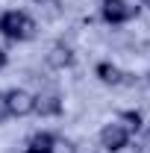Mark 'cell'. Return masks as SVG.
I'll use <instances>...</instances> for the list:
<instances>
[{"label":"cell","mask_w":150,"mask_h":153,"mask_svg":"<svg viewBox=\"0 0 150 153\" xmlns=\"http://www.w3.org/2000/svg\"><path fill=\"white\" fill-rule=\"evenodd\" d=\"M36 30L38 24L21 9H9L0 15V36L9 41H30V38H36Z\"/></svg>","instance_id":"6da1fadb"},{"label":"cell","mask_w":150,"mask_h":153,"mask_svg":"<svg viewBox=\"0 0 150 153\" xmlns=\"http://www.w3.org/2000/svg\"><path fill=\"white\" fill-rule=\"evenodd\" d=\"M100 15L106 24H127L138 15V6H132L127 0H103L100 3Z\"/></svg>","instance_id":"7a4b0ae2"},{"label":"cell","mask_w":150,"mask_h":153,"mask_svg":"<svg viewBox=\"0 0 150 153\" xmlns=\"http://www.w3.org/2000/svg\"><path fill=\"white\" fill-rule=\"evenodd\" d=\"M6 106H9V115L27 118V115L36 112V94H30L27 88H9L6 91Z\"/></svg>","instance_id":"3957f363"},{"label":"cell","mask_w":150,"mask_h":153,"mask_svg":"<svg viewBox=\"0 0 150 153\" xmlns=\"http://www.w3.org/2000/svg\"><path fill=\"white\" fill-rule=\"evenodd\" d=\"M127 141H130V133H127L118 121H109V124L100 130V144H103L109 153L124 150V147H127Z\"/></svg>","instance_id":"277c9868"},{"label":"cell","mask_w":150,"mask_h":153,"mask_svg":"<svg viewBox=\"0 0 150 153\" xmlns=\"http://www.w3.org/2000/svg\"><path fill=\"white\" fill-rule=\"evenodd\" d=\"M36 112L41 118H53V115H62V94L56 88H47V91H38L36 94Z\"/></svg>","instance_id":"5b68a950"},{"label":"cell","mask_w":150,"mask_h":153,"mask_svg":"<svg viewBox=\"0 0 150 153\" xmlns=\"http://www.w3.org/2000/svg\"><path fill=\"white\" fill-rule=\"evenodd\" d=\"M94 74H97V79H100L103 85H124L127 76H130V74H124L118 65H112V62H97Z\"/></svg>","instance_id":"8992f818"},{"label":"cell","mask_w":150,"mask_h":153,"mask_svg":"<svg viewBox=\"0 0 150 153\" xmlns=\"http://www.w3.org/2000/svg\"><path fill=\"white\" fill-rule=\"evenodd\" d=\"M47 65L50 68H56V71H65V68H71L74 65V50L68 47V44H53L50 47V53H47Z\"/></svg>","instance_id":"52a82bcc"},{"label":"cell","mask_w":150,"mask_h":153,"mask_svg":"<svg viewBox=\"0 0 150 153\" xmlns=\"http://www.w3.org/2000/svg\"><path fill=\"white\" fill-rule=\"evenodd\" d=\"M53 144H56V135L41 130L27 138V153H53Z\"/></svg>","instance_id":"ba28073f"},{"label":"cell","mask_w":150,"mask_h":153,"mask_svg":"<svg viewBox=\"0 0 150 153\" xmlns=\"http://www.w3.org/2000/svg\"><path fill=\"white\" fill-rule=\"evenodd\" d=\"M118 124H121L130 135L138 133V130H141V112H138V109H124V112L118 115Z\"/></svg>","instance_id":"9c48e42d"},{"label":"cell","mask_w":150,"mask_h":153,"mask_svg":"<svg viewBox=\"0 0 150 153\" xmlns=\"http://www.w3.org/2000/svg\"><path fill=\"white\" fill-rule=\"evenodd\" d=\"M53 153H76V144L71 138H56V144H53Z\"/></svg>","instance_id":"30bf717a"},{"label":"cell","mask_w":150,"mask_h":153,"mask_svg":"<svg viewBox=\"0 0 150 153\" xmlns=\"http://www.w3.org/2000/svg\"><path fill=\"white\" fill-rule=\"evenodd\" d=\"M9 118V106H6V91H0V124Z\"/></svg>","instance_id":"8fae6325"},{"label":"cell","mask_w":150,"mask_h":153,"mask_svg":"<svg viewBox=\"0 0 150 153\" xmlns=\"http://www.w3.org/2000/svg\"><path fill=\"white\" fill-rule=\"evenodd\" d=\"M6 65H9V53H6V50H3V47H0V71H3V68H6Z\"/></svg>","instance_id":"7c38bea8"},{"label":"cell","mask_w":150,"mask_h":153,"mask_svg":"<svg viewBox=\"0 0 150 153\" xmlns=\"http://www.w3.org/2000/svg\"><path fill=\"white\" fill-rule=\"evenodd\" d=\"M141 6H147V9H150V0H141Z\"/></svg>","instance_id":"4fadbf2b"},{"label":"cell","mask_w":150,"mask_h":153,"mask_svg":"<svg viewBox=\"0 0 150 153\" xmlns=\"http://www.w3.org/2000/svg\"><path fill=\"white\" fill-rule=\"evenodd\" d=\"M147 141H150V130H147Z\"/></svg>","instance_id":"5bb4252c"},{"label":"cell","mask_w":150,"mask_h":153,"mask_svg":"<svg viewBox=\"0 0 150 153\" xmlns=\"http://www.w3.org/2000/svg\"><path fill=\"white\" fill-rule=\"evenodd\" d=\"M147 82H150V71H147Z\"/></svg>","instance_id":"9a60e30c"}]
</instances>
